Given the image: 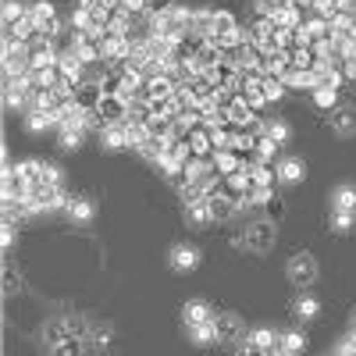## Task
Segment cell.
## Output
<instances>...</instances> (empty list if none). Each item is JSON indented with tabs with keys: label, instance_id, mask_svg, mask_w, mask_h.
<instances>
[{
	"label": "cell",
	"instance_id": "cell-10",
	"mask_svg": "<svg viewBox=\"0 0 356 356\" xmlns=\"http://www.w3.org/2000/svg\"><path fill=\"white\" fill-rule=\"evenodd\" d=\"M175 89H178V82L171 75H150L146 89H143V100H171Z\"/></svg>",
	"mask_w": 356,
	"mask_h": 356
},
{
	"label": "cell",
	"instance_id": "cell-6",
	"mask_svg": "<svg viewBox=\"0 0 356 356\" xmlns=\"http://www.w3.org/2000/svg\"><path fill=\"white\" fill-rule=\"evenodd\" d=\"M129 114H132V104H125L122 97H111V93H104V100L97 107L100 125H122V122H129Z\"/></svg>",
	"mask_w": 356,
	"mask_h": 356
},
{
	"label": "cell",
	"instance_id": "cell-27",
	"mask_svg": "<svg viewBox=\"0 0 356 356\" xmlns=\"http://www.w3.org/2000/svg\"><path fill=\"white\" fill-rule=\"evenodd\" d=\"M189 146L196 157H214V143H211V129H196L189 132Z\"/></svg>",
	"mask_w": 356,
	"mask_h": 356
},
{
	"label": "cell",
	"instance_id": "cell-22",
	"mask_svg": "<svg viewBox=\"0 0 356 356\" xmlns=\"http://www.w3.org/2000/svg\"><path fill=\"white\" fill-rule=\"evenodd\" d=\"M260 136H271L278 146H285L292 139V129H289V122H282V118H267V122L260 125Z\"/></svg>",
	"mask_w": 356,
	"mask_h": 356
},
{
	"label": "cell",
	"instance_id": "cell-43",
	"mask_svg": "<svg viewBox=\"0 0 356 356\" xmlns=\"http://www.w3.org/2000/svg\"><path fill=\"white\" fill-rule=\"evenodd\" d=\"M61 182H65V171L57 168V164H47V161H43V178H40V186H50V189H54V186H61Z\"/></svg>",
	"mask_w": 356,
	"mask_h": 356
},
{
	"label": "cell",
	"instance_id": "cell-40",
	"mask_svg": "<svg viewBox=\"0 0 356 356\" xmlns=\"http://www.w3.org/2000/svg\"><path fill=\"white\" fill-rule=\"evenodd\" d=\"M22 18H29V8L18 4V0H4V25H15Z\"/></svg>",
	"mask_w": 356,
	"mask_h": 356
},
{
	"label": "cell",
	"instance_id": "cell-9",
	"mask_svg": "<svg viewBox=\"0 0 356 356\" xmlns=\"http://www.w3.org/2000/svg\"><path fill=\"white\" fill-rule=\"evenodd\" d=\"M100 100H104V82H93V79H86V82H82V86L75 89V104H79L82 111H89V114H97Z\"/></svg>",
	"mask_w": 356,
	"mask_h": 356
},
{
	"label": "cell",
	"instance_id": "cell-26",
	"mask_svg": "<svg viewBox=\"0 0 356 356\" xmlns=\"http://www.w3.org/2000/svg\"><path fill=\"white\" fill-rule=\"evenodd\" d=\"M182 317H186V324H200V321H211L214 310H211V303H203V300H189L182 307Z\"/></svg>",
	"mask_w": 356,
	"mask_h": 356
},
{
	"label": "cell",
	"instance_id": "cell-48",
	"mask_svg": "<svg viewBox=\"0 0 356 356\" xmlns=\"http://www.w3.org/2000/svg\"><path fill=\"white\" fill-rule=\"evenodd\" d=\"M15 235H18V228H15V225H4V235H0V246L11 250V246H15Z\"/></svg>",
	"mask_w": 356,
	"mask_h": 356
},
{
	"label": "cell",
	"instance_id": "cell-30",
	"mask_svg": "<svg viewBox=\"0 0 356 356\" xmlns=\"http://www.w3.org/2000/svg\"><path fill=\"white\" fill-rule=\"evenodd\" d=\"M292 314H296V317H300V321H314V317L321 314V303L314 300V296H310V292H303V296H300V300H296V303H292Z\"/></svg>",
	"mask_w": 356,
	"mask_h": 356
},
{
	"label": "cell",
	"instance_id": "cell-41",
	"mask_svg": "<svg viewBox=\"0 0 356 356\" xmlns=\"http://www.w3.org/2000/svg\"><path fill=\"white\" fill-rule=\"evenodd\" d=\"M82 136L86 132H68V129H61V132H57V143H61V150H82Z\"/></svg>",
	"mask_w": 356,
	"mask_h": 356
},
{
	"label": "cell",
	"instance_id": "cell-46",
	"mask_svg": "<svg viewBox=\"0 0 356 356\" xmlns=\"http://www.w3.org/2000/svg\"><path fill=\"white\" fill-rule=\"evenodd\" d=\"M275 200V189L271 186H253V193H250V203L253 207H264V203H271Z\"/></svg>",
	"mask_w": 356,
	"mask_h": 356
},
{
	"label": "cell",
	"instance_id": "cell-24",
	"mask_svg": "<svg viewBox=\"0 0 356 356\" xmlns=\"http://www.w3.org/2000/svg\"><path fill=\"white\" fill-rule=\"evenodd\" d=\"M278 349H285L289 356H300V353L307 349V335H303L300 328H289V332L278 335Z\"/></svg>",
	"mask_w": 356,
	"mask_h": 356
},
{
	"label": "cell",
	"instance_id": "cell-34",
	"mask_svg": "<svg viewBox=\"0 0 356 356\" xmlns=\"http://www.w3.org/2000/svg\"><path fill=\"white\" fill-rule=\"evenodd\" d=\"M211 211H214V221H228L235 214V200L228 193H218V196H211Z\"/></svg>",
	"mask_w": 356,
	"mask_h": 356
},
{
	"label": "cell",
	"instance_id": "cell-12",
	"mask_svg": "<svg viewBox=\"0 0 356 356\" xmlns=\"http://www.w3.org/2000/svg\"><path fill=\"white\" fill-rule=\"evenodd\" d=\"M168 264L175 267V271H196L200 267V250L196 246H189V243H178L175 250H171V257H168Z\"/></svg>",
	"mask_w": 356,
	"mask_h": 356
},
{
	"label": "cell",
	"instance_id": "cell-16",
	"mask_svg": "<svg viewBox=\"0 0 356 356\" xmlns=\"http://www.w3.org/2000/svg\"><path fill=\"white\" fill-rule=\"evenodd\" d=\"M25 129L33 136H43V132L57 129V114H50V111H25Z\"/></svg>",
	"mask_w": 356,
	"mask_h": 356
},
{
	"label": "cell",
	"instance_id": "cell-7",
	"mask_svg": "<svg viewBox=\"0 0 356 356\" xmlns=\"http://www.w3.org/2000/svg\"><path fill=\"white\" fill-rule=\"evenodd\" d=\"M57 61H61V54H57V47H54V40H36V43H29V65H33V72L36 68H57Z\"/></svg>",
	"mask_w": 356,
	"mask_h": 356
},
{
	"label": "cell",
	"instance_id": "cell-20",
	"mask_svg": "<svg viewBox=\"0 0 356 356\" xmlns=\"http://www.w3.org/2000/svg\"><path fill=\"white\" fill-rule=\"evenodd\" d=\"M246 342L253 346V349H260V353H271V349H278V332L275 328H253L250 335H246Z\"/></svg>",
	"mask_w": 356,
	"mask_h": 356
},
{
	"label": "cell",
	"instance_id": "cell-15",
	"mask_svg": "<svg viewBox=\"0 0 356 356\" xmlns=\"http://www.w3.org/2000/svg\"><path fill=\"white\" fill-rule=\"evenodd\" d=\"M332 40L342 43V40H356V11H339L332 18Z\"/></svg>",
	"mask_w": 356,
	"mask_h": 356
},
{
	"label": "cell",
	"instance_id": "cell-33",
	"mask_svg": "<svg viewBox=\"0 0 356 356\" xmlns=\"http://www.w3.org/2000/svg\"><path fill=\"white\" fill-rule=\"evenodd\" d=\"M275 25H278V29H289V33H296V29L303 25V11H300V4H292V8L278 11V15H275Z\"/></svg>",
	"mask_w": 356,
	"mask_h": 356
},
{
	"label": "cell",
	"instance_id": "cell-1",
	"mask_svg": "<svg viewBox=\"0 0 356 356\" xmlns=\"http://www.w3.org/2000/svg\"><path fill=\"white\" fill-rule=\"evenodd\" d=\"M33 97H36L33 75H25V79H4V107L8 111H29Z\"/></svg>",
	"mask_w": 356,
	"mask_h": 356
},
{
	"label": "cell",
	"instance_id": "cell-38",
	"mask_svg": "<svg viewBox=\"0 0 356 356\" xmlns=\"http://www.w3.org/2000/svg\"><path fill=\"white\" fill-rule=\"evenodd\" d=\"M93 25H97V18L89 15L86 8H75L72 11V29H75V33H93Z\"/></svg>",
	"mask_w": 356,
	"mask_h": 356
},
{
	"label": "cell",
	"instance_id": "cell-42",
	"mask_svg": "<svg viewBox=\"0 0 356 356\" xmlns=\"http://www.w3.org/2000/svg\"><path fill=\"white\" fill-rule=\"evenodd\" d=\"M82 353H86L82 339H65L61 346H54V356H82Z\"/></svg>",
	"mask_w": 356,
	"mask_h": 356
},
{
	"label": "cell",
	"instance_id": "cell-31",
	"mask_svg": "<svg viewBox=\"0 0 356 356\" xmlns=\"http://www.w3.org/2000/svg\"><path fill=\"white\" fill-rule=\"evenodd\" d=\"M332 207L335 211H353L356 214V186H339L332 193Z\"/></svg>",
	"mask_w": 356,
	"mask_h": 356
},
{
	"label": "cell",
	"instance_id": "cell-50",
	"mask_svg": "<svg viewBox=\"0 0 356 356\" xmlns=\"http://www.w3.org/2000/svg\"><path fill=\"white\" fill-rule=\"evenodd\" d=\"M93 342H97V346H107V342H111V328H100Z\"/></svg>",
	"mask_w": 356,
	"mask_h": 356
},
{
	"label": "cell",
	"instance_id": "cell-36",
	"mask_svg": "<svg viewBox=\"0 0 356 356\" xmlns=\"http://www.w3.org/2000/svg\"><path fill=\"white\" fill-rule=\"evenodd\" d=\"M356 228V214L353 211H332V232L335 235H349Z\"/></svg>",
	"mask_w": 356,
	"mask_h": 356
},
{
	"label": "cell",
	"instance_id": "cell-13",
	"mask_svg": "<svg viewBox=\"0 0 356 356\" xmlns=\"http://www.w3.org/2000/svg\"><path fill=\"white\" fill-rule=\"evenodd\" d=\"M65 214H68L75 225H86V221H93V218H97V203L89 200V196H72L68 207H65Z\"/></svg>",
	"mask_w": 356,
	"mask_h": 356
},
{
	"label": "cell",
	"instance_id": "cell-35",
	"mask_svg": "<svg viewBox=\"0 0 356 356\" xmlns=\"http://www.w3.org/2000/svg\"><path fill=\"white\" fill-rule=\"evenodd\" d=\"M260 86H264V97H267V104H278V100L289 93V86H285L282 79H275V75H264V79H260Z\"/></svg>",
	"mask_w": 356,
	"mask_h": 356
},
{
	"label": "cell",
	"instance_id": "cell-49",
	"mask_svg": "<svg viewBox=\"0 0 356 356\" xmlns=\"http://www.w3.org/2000/svg\"><path fill=\"white\" fill-rule=\"evenodd\" d=\"M175 4L171 0H150V8H146V15H161V11H171Z\"/></svg>",
	"mask_w": 356,
	"mask_h": 356
},
{
	"label": "cell",
	"instance_id": "cell-18",
	"mask_svg": "<svg viewBox=\"0 0 356 356\" xmlns=\"http://www.w3.org/2000/svg\"><path fill=\"white\" fill-rule=\"evenodd\" d=\"M189 339H193L196 346H214V342H221V339H218V321L211 317V321L189 324Z\"/></svg>",
	"mask_w": 356,
	"mask_h": 356
},
{
	"label": "cell",
	"instance_id": "cell-29",
	"mask_svg": "<svg viewBox=\"0 0 356 356\" xmlns=\"http://www.w3.org/2000/svg\"><path fill=\"white\" fill-rule=\"evenodd\" d=\"M218 321V339L221 342H235L243 335V324H239V317H232V314H225V317H214Z\"/></svg>",
	"mask_w": 356,
	"mask_h": 356
},
{
	"label": "cell",
	"instance_id": "cell-23",
	"mask_svg": "<svg viewBox=\"0 0 356 356\" xmlns=\"http://www.w3.org/2000/svg\"><path fill=\"white\" fill-rule=\"evenodd\" d=\"M15 178L25 186H40V178H43V161H22L15 164Z\"/></svg>",
	"mask_w": 356,
	"mask_h": 356
},
{
	"label": "cell",
	"instance_id": "cell-51",
	"mask_svg": "<svg viewBox=\"0 0 356 356\" xmlns=\"http://www.w3.org/2000/svg\"><path fill=\"white\" fill-rule=\"evenodd\" d=\"M267 356H289L285 349H271V353H267Z\"/></svg>",
	"mask_w": 356,
	"mask_h": 356
},
{
	"label": "cell",
	"instance_id": "cell-21",
	"mask_svg": "<svg viewBox=\"0 0 356 356\" xmlns=\"http://www.w3.org/2000/svg\"><path fill=\"white\" fill-rule=\"evenodd\" d=\"M186 221H189V225H211V221H214L211 200H196V203H186Z\"/></svg>",
	"mask_w": 356,
	"mask_h": 356
},
{
	"label": "cell",
	"instance_id": "cell-8",
	"mask_svg": "<svg viewBox=\"0 0 356 356\" xmlns=\"http://www.w3.org/2000/svg\"><path fill=\"white\" fill-rule=\"evenodd\" d=\"M225 114H228V125H232V129H253V125H257L253 107H250L243 97H232V100L225 104Z\"/></svg>",
	"mask_w": 356,
	"mask_h": 356
},
{
	"label": "cell",
	"instance_id": "cell-37",
	"mask_svg": "<svg viewBox=\"0 0 356 356\" xmlns=\"http://www.w3.org/2000/svg\"><path fill=\"white\" fill-rule=\"evenodd\" d=\"M314 65H317V57H314V50H310V47H296V50H292V68L310 72Z\"/></svg>",
	"mask_w": 356,
	"mask_h": 356
},
{
	"label": "cell",
	"instance_id": "cell-47",
	"mask_svg": "<svg viewBox=\"0 0 356 356\" xmlns=\"http://www.w3.org/2000/svg\"><path fill=\"white\" fill-rule=\"evenodd\" d=\"M353 129H356V114H353V111H342V114H339V132L349 136Z\"/></svg>",
	"mask_w": 356,
	"mask_h": 356
},
{
	"label": "cell",
	"instance_id": "cell-2",
	"mask_svg": "<svg viewBox=\"0 0 356 356\" xmlns=\"http://www.w3.org/2000/svg\"><path fill=\"white\" fill-rule=\"evenodd\" d=\"M29 18L36 22L43 40H54L57 33H61V22H57V11H54L50 0H36V4H29Z\"/></svg>",
	"mask_w": 356,
	"mask_h": 356
},
{
	"label": "cell",
	"instance_id": "cell-39",
	"mask_svg": "<svg viewBox=\"0 0 356 356\" xmlns=\"http://www.w3.org/2000/svg\"><path fill=\"white\" fill-rule=\"evenodd\" d=\"M342 4H346V0H310V8H314L321 18H328V22L342 11Z\"/></svg>",
	"mask_w": 356,
	"mask_h": 356
},
{
	"label": "cell",
	"instance_id": "cell-4",
	"mask_svg": "<svg viewBox=\"0 0 356 356\" xmlns=\"http://www.w3.org/2000/svg\"><path fill=\"white\" fill-rule=\"evenodd\" d=\"M72 54L79 57L82 65H100L104 61V40L89 36V33H75L72 36Z\"/></svg>",
	"mask_w": 356,
	"mask_h": 356
},
{
	"label": "cell",
	"instance_id": "cell-5",
	"mask_svg": "<svg viewBox=\"0 0 356 356\" xmlns=\"http://www.w3.org/2000/svg\"><path fill=\"white\" fill-rule=\"evenodd\" d=\"M289 278H292V285L310 289V285L317 282V260H314L310 253H296V257L289 260Z\"/></svg>",
	"mask_w": 356,
	"mask_h": 356
},
{
	"label": "cell",
	"instance_id": "cell-32",
	"mask_svg": "<svg viewBox=\"0 0 356 356\" xmlns=\"http://www.w3.org/2000/svg\"><path fill=\"white\" fill-rule=\"evenodd\" d=\"M310 93H314V104L321 111H335L339 107V89L335 86H317V89H310Z\"/></svg>",
	"mask_w": 356,
	"mask_h": 356
},
{
	"label": "cell",
	"instance_id": "cell-44",
	"mask_svg": "<svg viewBox=\"0 0 356 356\" xmlns=\"http://www.w3.org/2000/svg\"><path fill=\"white\" fill-rule=\"evenodd\" d=\"M211 143H214V154H218V150H232L235 132H232V129H214V132H211Z\"/></svg>",
	"mask_w": 356,
	"mask_h": 356
},
{
	"label": "cell",
	"instance_id": "cell-14",
	"mask_svg": "<svg viewBox=\"0 0 356 356\" xmlns=\"http://www.w3.org/2000/svg\"><path fill=\"white\" fill-rule=\"evenodd\" d=\"M100 143H104V150H111V154L129 150V132H125V122H122V125H100Z\"/></svg>",
	"mask_w": 356,
	"mask_h": 356
},
{
	"label": "cell",
	"instance_id": "cell-25",
	"mask_svg": "<svg viewBox=\"0 0 356 356\" xmlns=\"http://www.w3.org/2000/svg\"><path fill=\"white\" fill-rule=\"evenodd\" d=\"M278 150H282V146H278L271 136H257V146H253V161H260V164H271V161L278 157Z\"/></svg>",
	"mask_w": 356,
	"mask_h": 356
},
{
	"label": "cell",
	"instance_id": "cell-45",
	"mask_svg": "<svg viewBox=\"0 0 356 356\" xmlns=\"http://www.w3.org/2000/svg\"><path fill=\"white\" fill-rule=\"evenodd\" d=\"M146 8H150V0H122L118 4V11H125L132 18H146Z\"/></svg>",
	"mask_w": 356,
	"mask_h": 356
},
{
	"label": "cell",
	"instance_id": "cell-19",
	"mask_svg": "<svg viewBox=\"0 0 356 356\" xmlns=\"http://www.w3.org/2000/svg\"><path fill=\"white\" fill-rule=\"evenodd\" d=\"M211 161H214V171H218L221 178H225V175H235V171H243V168H246V161H243L239 154H235V150H218Z\"/></svg>",
	"mask_w": 356,
	"mask_h": 356
},
{
	"label": "cell",
	"instance_id": "cell-11",
	"mask_svg": "<svg viewBox=\"0 0 356 356\" xmlns=\"http://www.w3.org/2000/svg\"><path fill=\"white\" fill-rule=\"evenodd\" d=\"M275 175H278L282 186H300L303 178H307V164L300 157H282L278 168H275Z\"/></svg>",
	"mask_w": 356,
	"mask_h": 356
},
{
	"label": "cell",
	"instance_id": "cell-3",
	"mask_svg": "<svg viewBox=\"0 0 356 356\" xmlns=\"http://www.w3.org/2000/svg\"><path fill=\"white\" fill-rule=\"evenodd\" d=\"M86 335V321L82 317H61V321H54L50 328L43 332V339L50 346H61L65 339H82Z\"/></svg>",
	"mask_w": 356,
	"mask_h": 356
},
{
	"label": "cell",
	"instance_id": "cell-28",
	"mask_svg": "<svg viewBox=\"0 0 356 356\" xmlns=\"http://www.w3.org/2000/svg\"><path fill=\"white\" fill-rule=\"evenodd\" d=\"M246 168H250V178H253V186H275V182H278V175H275V168H271V164H260V161H246Z\"/></svg>",
	"mask_w": 356,
	"mask_h": 356
},
{
	"label": "cell",
	"instance_id": "cell-17",
	"mask_svg": "<svg viewBox=\"0 0 356 356\" xmlns=\"http://www.w3.org/2000/svg\"><path fill=\"white\" fill-rule=\"evenodd\" d=\"M292 68V50H275L264 57V75H275V79H285V72Z\"/></svg>",
	"mask_w": 356,
	"mask_h": 356
}]
</instances>
